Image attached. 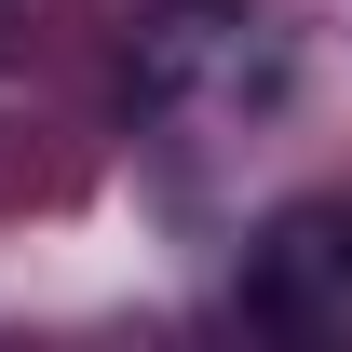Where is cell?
Listing matches in <instances>:
<instances>
[{"instance_id": "7a4b0ae2", "label": "cell", "mask_w": 352, "mask_h": 352, "mask_svg": "<svg viewBox=\"0 0 352 352\" xmlns=\"http://www.w3.org/2000/svg\"><path fill=\"white\" fill-rule=\"evenodd\" d=\"M190 82H271V54L230 14H149L135 28V95H190Z\"/></svg>"}, {"instance_id": "6da1fadb", "label": "cell", "mask_w": 352, "mask_h": 352, "mask_svg": "<svg viewBox=\"0 0 352 352\" xmlns=\"http://www.w3.org/2000/svg\"><path fill=\"white\" fill-rule=\"evenodd\" d=\"M258 311L298 325V339H339L352 325V230L339 217H285L271 258H258Z\"/></svg>"}]
</instances>
